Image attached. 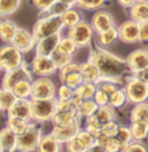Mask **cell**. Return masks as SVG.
<instances>
[{"label": "cell", "mask_w": 148, "mask_h": 152, "mask_svg": "<svg viewBox=\"0 0 148 152\" xmlns=\"http://www.w3.org/2000/svg\"><path fill=\"white\" fill-rule=\"evenodd\" d=\"M88 60L92 61L98 66L101 74V79H106V81L120 82V79L127 72H131L126 63V58L123 60V58L116 56L109 51L101 48L100 46L91 51Z\"/></svg>", "instance_id": "6da1fadb"}, {"label": "cell", "mask_w": 148, "mask_h": 152, "mask_svg": "<svg viewBox=\"0 0 148 152\" xmlns=\"http://www.w3.org/2000/svg\"><path fill=\"white\" fill-rule=\"evenodd\" d=\"M65 27L63 17L56 16V15H46L40 17L39 20L35 22V25L33 27V34L35 37L36 42L46 37L53 35V34L61 33Z\"/></svg>", "instance_id": "7a4b0ae2"}, {"label": "cell", "mask_w": 148, "mask_h": 152, "mask_svg": "<svg viewBox=\"0 0 148 152\" xmlns=\"http://www.w3.org/2000/svg\"><path fill=\"white\" fill-rule=\"evenodd\" d=\"M31 102L33 120L35 122L52 121L55 113L57 112V98L51 99H30Z\"/></svg>", "instance_id": "3957f363"}, {"label": "cell", "mask_w": 148, "mask_h": 152, "mask_svg": "<svg viewBox=\"0 0 148 152\" xmlns=\"http://www.w3.org/2000/svg\"><path fill=\"white\" fill-rule=\"evenodd\" d=\"M125 91L127 95V102L131 104H139L148 100V83L136 77L135 74L126 79Z\"/></svg>", "instance_id": "277c9868"}, {"label": "cell", "mask_w": 148, "mask_h": 152, "mask_svg": "<svg viewBox=\"0 0 148 152\" xmlns=\"http://www.w3.org/2000/svg\"><path fill=\"white\" fill-rule=\"evenodd\" d=\"M95 34L96 33L91 23L86 22L83 20L78 22L77 25L68 29V37L77 44L78 48H85L90 46Z\"/></svg>", "instance_id": "5b68a950"}, {"label": "cell", "mask_w": 148, "mask_h": 152, "mask_svg": "<svg viewBox=\"0 0 148 152\" xmlns=\"http://www.w3.org/2000/svg\"><path fill=\"white\" fill-rule=\"evenodd\" d=\"M42 138V129L36 124L30 122L29 127L25 133L20 134L17 140V151L16 152H33L36 151L39 140Z\"/></svg>", "instance_id": "8992f818"}, {"label": "cell", "mask_w": 148, "mask_h": 152, "mask_svg": "<svg viewBox=\"0 0 148 152\" xmlns=\"http://www.w3.org/2000/svg\"><path fill=\"white\" fill-rule=\"evenodd\" d=\"M23 64V52L12 43H5L0 47V66L4 72L12 70Z\"/></svg>", "instance_id": "52a82bcc"}, {"label": "cell", "mask_w": 148, "mask_h": 152, "mask_svg": "<svg viewBox=\"0 0 148 152\" xmlns=\"http://www.w3.org/2000/svg\"><path fill=\"white\" fill-rule=\"evenodd\" d=\"M30 69L33 74L38 77H50L58 72V68L53 63L52 57L46 56V55H35L30 64Z\"/></svg>", "instance_id": "ba28073f"}, {"label": "cell", "mask_w": 148, "mask_h": 152, "mask_svg": "<svg viewBox=\"0 0 148 152\" xmlns=\"http://www.w3.org/2000/svg\"><path fill=\"white\" fill-rule=\"evenodd\" d=\"M56 98V86L50 77H38L33 81V92L30 99Z\"/></svg>", "instance_id": "9c48e42d"}, {"label": "cell", "mask_w": 148, "mask_h": 152, "mask_svg": "<svg viewBox=\"0 0 148 152\" xmlns=\"http://www.w3.org/2000/svg\"><path fill=\"white\" fill-rule=\"evenodd\" d=\"M31 74H33L31 69H29L27 65L23 63L21 66L5 72L4 77L1 79V87L12 90L18 82L25 81V79H31Z\"/></svg>", "instance_id": "30bf717a"}, {"label": "cell", "mask_w": 148, "mask_h": 152, "mask_svg": "<svg viewBox=\"0 0 148 152\" xmlns=\"http://www.w3.org/2000/svg\"><path fill=\"white\" fill-rule=\"evenodd\" d=\"M118 37L122 43L134 44L139 42V23L134 20H127L118 26Z\"/></svg>", "instance_id": "8fae6325"}, {"label": "cell", "mask_w": 148, "mask_h": 152, "mask_svg": "<svg viewBox=\"0 0 148 152\" xmlns=\"http://www.w3.org/2000/svg\"><path fill=\"white\" fill-rule=\"evenodd\" d=\"M12 44L18 48L21 52L27 53V52H30L33 48H35L36 39H35V37H34L33 31L30 33L29 30L18 27L15 34V38H13V40H12Z\"/></svg>", "instance_id": "7c38bea8"}, {"label": "cell", "mask_w": 148, "mask_h": 152, "mask_svg": "<svg viewBox=\"0 0 148 152\" xmlns=\"http://www.w3.org/2000/svg\"><path fill=\"white\" fill-rule=\"evenodd\" d=\"M126 63L129 65L131 73H138L148 68V50L146 48H138L129 53L126 57Z\"/></svg>", "instance_id": "4fadbf2b"}, {"label": "cell", "mask_w": 148, "mask_h": 152, "mask_svg": "<svg viewBox=\"0 0 148 152\" xmlns=\"http://www.w3.org/2000/svg\"><path fill=\"white\" fill-rule=\"evenodd\" d=\"M7 115H8V117H18V118L26 121H31L33 113L30 99H17L15 104L7 110Z\"/></svg>", "instance_id": "5bb4252c"}, {"label": "cell", "mask_w": 148, "mask_h": 152, "mask_svg": "<svg viewBox=\"0 0 148 152\" xmlns=\"http://www.w3.org/2000/svg\"><path fill=\"white\" fill-rule=\"evenodd\" d=\"M91 25L94 27L95 33L99 34L104 30H108L109 27L114 26V18L109 12L103 11V9H98L91 17Z\"/></svg>", "instance_id": "9a60e30c"}, {"label": "cell", "mask_w": 148, "mask_h": 152, "mask_svg": "<svg viewBox=\"0 0 148 152\" xmlns=\"http://www.w3.org/2000/svg\"><path fill=\"white\" fill-rule=\"evenodd\" d=\"M61 34H53V35L46 37L43 39L38 40L35 46V52L36 55H46V56H51V53L57 48L58 43L61 40Z\"/></svg>", "instance_id": "2e32d148"}, {"label": "cell", "mask_w": 148, "mask_h": 152, "mask_svg": "<svg viewBox=\"0 0 148 152\" xmlns=\"http://www.w3.org/2000/svg\"><path fill=\"white\" fill-rule=\"evenodd\" d=\"M81 127H79V121L71 124V125H66V126H53L52 129V134L57 138L61 143H66L70 139L77 135L79 133Z\"/></svg>", "instance_id": "e0dca14e"}, {"label": "cell", "mask_w": 148, "mask_h": 152, "mask_svg": "<svg viewBox=\"0 0 148 152\" xmlns=\"http://www.w3.org/2000/svg\"><path fill=\"white\" fill-rule=\"evenodd\" d=\"M17 140H18V135L13 133L9 127H3L0 130V143L4 152H16Z\"/></svg>", "instance_id": "ac0fdd59"}, {"label": "cell", "mask_w": 148, "mask_h": 152, "mask_svg": "<svg viewBox=\"0 0 148 152\" xmlns=\"http://www.w3.org/2000/svg\"><path fill=\"white\" fill-rule=\"evenodd\" d=\"M129 9L130 18L138 23L148 21V0H136Z\"/></svg>", "instance_id": "d6986e66"}, {"label": "cell", "mask_w": 148, "mask_h": 152, "mask_svg": "<svg viewBox=\"0 0 148 152\" xmlns=\"http://www.w3.org/2000/svg\"><path fill=\"white\" fill-rule=\"evenodd\" d=\"M61 144L63 143L52 133L46 134V135H42V138H40L36 151L38 152H61Z\"/></svg>", "instance_id": "ffe728a7"}, {"label": "cell", "mask_w": 148, "mask_h": 152, "mask_svg": "<svg viewBox=\"0 0 148 152\" xmlns=\"http://www.w3.org/2000/svg\"><path fill=\"white\" fill-rule=\"evenodd\" d=\"M81 73L83 75L85 82H91V83L98 85L101 79V74H100V72H99L98 66L90 60L81 64Z\"/></svg>", "instance_id": "44dd1931"}, {"label": "cell", "mask_w": 148, "mask_h": 152, "mask_svg": "<svg viewBox=\"0 0 148 152\" xmlns=\"http://www.w3.org/2000/svg\"><path fill=\"white\" fill-rule=\"evenodd\" d=\"M79 118L81 115L78 109L71 110V112H60V110H57L52 118V124L53 126H66L79 121Z\"/></svg>", "instance_id": "7402d4cb"}, {"label": "cell", "mask_w": 148, "mask_h": 152, "mask_svg": "<svg viewBox=\"0 0 148 152\" xmlns=\"http://www.w3.org/2000/svg\"><path fill=\"white\" fill-rule=\"evenodd\" d=\"M17 29L18 26L13 21L8 18H1L0 20V39L4 43H12Z\"/></svg>", "instance_id": "603a6c76"}, {"label": "cell", "mask_w": 148, "mask_h": 152, "mask_svg": "<svg viewBox=\"0 0 148 152\" xmlns=\"http://www.w3.org/2000/svg\"><path fill=\"white\" fill-rule=\"evenodd\" d=\"M117 40H120L118 37V27L112 26L108 30L98 34V46L100 47H109L112 44H114Z\"/></svg>", "instance_id": "cb8c5ba5"}, {"label": "cell", "mask_w": 148, "mask_h": 152, "mask_svg": "<svg viewBox=\"0 0 148 152\" xmlns=\"http://www.w3.org/2000/svg\"><path fill=\"white\" fill-rule=\"evenodd\" d=\"M133 138L135 142H142L148 138V121H133L130 125Z\"/></svg>", "instance_id": "d4e9b609"}, {"label": "cell", "mask_w": 148, "mask_h": 152, "mask_svg": "<svg viewBox=\"0 0 148 152\" xmlns=\"http://www.w3.org/2000/svg\"><path fill=\"white\" fill-rule=\"evenodd\" d=\"M12 91L18 99H30L33 92V79H25V81L18 82L12 88Z\"/></svg>", "instance_id": "484cf974"}, {"label": "cell", "mask_w": 148, "mask_h": 152, "mask_svg": "<svg viewBox=\"0 0 148 152\" xmlns=\"http://www.w3.org/2000/svg\"><path fill=\"white\" fill-rule=\"evenodd\" d=\"M92 117H94L99 124H101V125L104 126L105 124L114 120V110H113V107H111V105L99 107L98 110L95 112V115H92Z\"/></svg>", "instance_id": "4316f807"}, {"label": "cell", "mask_w": 148, "mask_h": 152, "mask_svg": "<svg viewBox=\"0 0 148 152\" xmlns=\"http://www.w3.org/2000/svg\"><path fill=\"white\" fill-rule=\"evenodd\" d=\"M114 138L117 139V142L120 143V146H121L122 151L125 150V148L129 146L130 143H133L134 142V138H133V134H131V130H130V126H123V125H120L118 130H117Z\"/></svg>", "instance_id": "83f0119b"}, {"label": "cell", "mask_w": 148, "mask_h": 152, "mask_svg": "<svg viewBox=\"0 0 148 152\" xmlns=\"http://www.w3.org/2000/svg\"><path fill=\"white\" fill-rule=\"evenodd\" d=\"M130 121H148V103H139L134 104L130 112Z\"/></svg>", "instance_id": "f1b7e54d"}, {"label": "cell", "mask_w": 148, "mask_h": 152, "mask_svg": "<svg viewBox=\"0 0 148 152\" xmlns=\"http://www.w3.org/2000/svg\"><path fill=\"white\" fill-rule=\"evenodd\" d=\"M29 125H30V121L18 118V117H8V120H7V127H9L17 135L25 133Z\"/></svg>", "instance_id": "f546056e"}, {"label": "cell", "mask_w": 148, "mask_h": 152, "mask_svg": "<svg viewBox=\"0 0 148 152\" xmlns=\"http://www.w3.org/2000/svg\"><path fill=\"white\" fill-rule=\"evenodd\" d=\"M63 21H64V25L65 27H71L74 25H77L78 22L82 21V15L81 12L78 11L77 8H74V7H70V8L68 9L66 12L63 13Z\"/></svg>", "instance_id": "4dcf8cb0"}, {"label": "cell", "mask_w": 148, "mask_h": 152, "mask_svg": "<svg viewBox=\"0 0 148 152\" xmlns=\"http://www.w3.org/2000/svg\"><path fill=\"white\" fill-rule=\"evenodd\" d=\"M22 0H0V17H8L16 13Z\"/></svg>", "instance_id": "1f68e13d"}, {"label": "cell", "mask_w": 148, "mask_h": 152, "mask_svg": "<svg viewBox=\"0 0 148 152\" xmlns=\"http://www.w3.org/2000/svg\"><path fill=\"white\" fill-rule=\"evenodd\" d=\"M51 57H52L53 63L56 64V66L58 69H61V68H64L65 65H68L69 63H71V57H73V56H71V55H69L68 52H65L63 48L57 46L56 50L51 53Z\"/></svg>", "instance_id": "d6a6232c"}, {"label": "cell", "mask_w": 148, "mask_h": 152, "mask_svg": "<svg viewBox=\"0 0 148 152\" xmlns=\"http://www.w3.org/2000/svg\"><path fill=\"white\" fill-rule=\"evenodd\" d=\"M18 99L15 95V92L9 88H0V105H1V110H8L11 107L16 103V100Z\"/></svg>", "instance_id": "836d02e7"}, {"label": "cell", "mask_w": 148, "mask_h": 152, "mask_svg": "<svg viewBox=\"0 0 148 152\" xmlns=\"http://www.w3.org/2000/svg\"><path fill=\"white\" fill-rule=\"evenodd\" d=\"M60 82L63 85H66V86H69V87L77 90L85 82V79H83V75H82L81 70H79V72H73V73L68 74L66 77H64L63 79H60Z\"/></svg>", "instance_id": "e575fe53"}, {"label": "cell", "mask_w": 148, "mask_h": 152, "mask_svg": "<svg viewBox=\"0 0 148 152\" xmlns=\"http://www.w3.org/2000/svg\"><path fill=\"white\" fill-rule=\"evenodd\" d=\"M96 90H98V85L91 83V82H83L79 87L75 90L78 95H81L85 100L86 99H94V96L96 94Z\"/></svg>", "instance_id": "d590c367"}, {"label": "cell", "mask_w": 148, "mask_h": 152, "mask_svg": "<svg viewBox=\"0 0 148 152\" xmlns=\"http://www.w3.org/2000/svg\"><path fill=\"white\" fill-rule=\"evenodd\" d=\"M127 103V95L125 88H118L109 99V105L113 108H121Z\"/></svg>", "instance_id": "8d00e7d4"}, {"label": "cell", "mask_w": 148, "mask_h": 152, "mask_svg": "<svg viewBox=\"0 0 148 152\" xmlns=\"http://www.w3.org/2000/svg\"><path fill=\"white\" fill-rule=\"evenodd\" d=\"M98 108H99V105L94 99H86L83 102V104H82V107L79 108V115H81V117L88 118V117H91L92 115H95Z\"/></svg>", "instance_id": "74e56055"}, {"label": "cell", "mask_w": 148, "mask_h": 152, "mask_svg": "<svg viewBox=\"0 0 148 152\" xmlns=\"http://www.w3.org/2000/svg\"><path fill=\"white\" fill-rule=\"evenodd\" d=\"M105 4V0H78L77 7L85 11H98Z\"/></svg>", "instance_id": "f35d334b"}, {"label": "cell", "mask_w": 148, "mask_h": 152, "mask_svg": "<svg viewBox=\"0 0 148 152\" xmlns=\"http://www.w3.org/2000/svg\"><path fill=\"white\" fill-rule=\"evenodd\" d=\"M58 47H61L65 51V52H68L69 55H71V56H73V55L77 52V50H78V46L68 35L61 38L60 43H58Z\"/></svg>", "instance_id": "ab89813d"}, {"label": "cell", "mask_w": 148, "mask_h": 152, "mask_svg": "<svg viewBox=\"0 0 148 152\" xmlns=\"http://www.w3.org/2000/svg\"><path fill=\"white\" fill-rule=\"evenodd\" d=\"M74 92H75L74 88H71V87H69V86H66V85L61 83V86L57 90V96L56 98H57V100H70L71 98H73Z\"/></svg>", "instance_id": "60d3db41"}, {"label": "cell", "mask_w": 148, "mask_h": 152, "mask_svg": "<svg viewBox=\"0 0 148 152\" xmlns=\"http://www.w3.org/2000/svg\"><path fill=\"white\" fill-rule=\"evenodd\" d=\"M70 8L69 5L66 4H64V3H61V1H58V0H56V3L51 7L50 9L46 12V15H56V16H63V13L64 12H66L68 9Z\"/></svg>", "instance_id": "b9f144b4"}, {"label": "cell", "mask_w": 148, "mask_h": 152, "mask_svg": "<svg viewBox=\"0 0 148 152\" xmlns=\"http://www.w3.org/2000/svg\"><path fill=\"white\" fill-rule=\"evenodd\" d=\"M31 3L38 11L43 15V13H46L56 3V0H31Z\"/></svg>", "instance_id": "7bdbcfd3"}, {"label": "cell", "mask_w": 148, "mask_h": 152, "mask_svg": "<svg viewBox=\"0 0 148 152\" xmlns=\"http://www.w3.org/2000/svg\"><path fill=\"white\" fill-rule=\"evenodd\" d=\"M109 99H111V96L106 94L104 90H101L100 87H98V90H96V94L94 96V100L98 103V105L99 107L109 105Z\"/></svg>", "instance_id": "ee69618b"}, {"label": "cell", "mask_w": 148, "mask_h": 152, "mask_svg": "<svg viewBox=\"0 0 148 152\" xmlns=\"http://www.w3.org/2000/svg\"><path fill=\"white\" fill-rule=\"evenodd\" d=\"M65 147H66V152H86V148L82 146L81 142L75 137L69 142H66V143H65Z\"/></svg>", "instance_id": "f6af8a7d"}, {"label": "cell", "mask_w": 148, "mask_h": 152, "mask_svg": "<svg viewBox=\"0 0 148 152\" xmlns=\"http://www.w3.org/2000/svg\"><path fill=\"white\" fill-rule=\"evenodd\" d=\"M118 127H120V125L116 122L114 120H113V121H111V122H108V124H105V125L103 126L101 133L103 134H106V135H109V137H114L116 133H117V130H118Z\"/></svg>", "instance_id": "bcb514c9"}, {"label": "cell", "mask_w": 148, "mask_h": 152, "mask_svg": "<svg viewBox=\"0 0 148 152\" xmlns=\"http://www.w3.org/2000/svg\"><path fill=\"white\" fill-rule=\"evenodd\" d=\"M121 152H148V150H147V147L144 146L143 143L134 140L133 143H130L129 146H127L125 150L121 151Z\"/></svg>", "instance_id": "7dc6e473"}, {"label": "cell", "mask_w": 148, "mask_h": 152, "mask_svg": "<svg viewBox=\"0 0 148 152\" xmlns=\"http://www.w3.org/2000/svg\"><path fill=\"white\" fill-rule=\"evenodd\" d=\"M57 110L60 112H71V110H77V108L73 105L70 100H57Z\"/></svg>", "instance_id": "c3c4849f"}, {"label": "cell", "mask_w": 148, "mask_h": 152, "mask_svg": "<svg viewBox=\"0 0 148 152\" xmlns=\"http://www.w3.org/2000/svg\"><path fill=\"white\" fill-rule=\"evenodd\" d=\"M139 42H148V21L139 23Z\"/></svg>", "instance_id": "681fc988"}, {"label": "cell", "mask_w": 148, "mask_h": 152, "mask_svg": "<svg viewBox=\"0 0 148 152\" xmlns=\"http://www.w3.org/2000/svg\"><path fill=\"white\" fill-rule=\"evenodd\" d=\"M105 148L108 152H121L122 151L121 146H120V143L117 142V139L114 137H112L111 139L108 140V143L105 144Z\"/></svg>", "instance_id": "f907efd6"}, {"label": "cell", "mask_w": 148, "mask_h": 152, "mask_svg": "<svg viewBox=\"0 0 148 152\" xmlns=\"http://www.w3.org/2000/svg\"><path fill=\"white\" fill-rule=\"evenodd\" d=\"M70 102L73 103V105L75 107V108L79 110V108L82 107V104H83V102H85V99L82 98L81 95H78L77 92H74V95H73V98L70 99Z\"/></svg>", "instance_id": "816d5d0a"}, {"label": "cell", "mask_w": 148, "mask_h": 152, "mask_svg": "<svg viewBox=\"0 0 148 152\" xmlns=\"http://www.w3.org/2000/svg\"><path fill=\"white\" fill-rule=\"evenodd\" d=\"M86 152H108L106 151V148L105 147H103V146H100L99 143H95L94 146H92L91 148H88Z\"/></svg>", "instance_id": "f5cc1de1"}, {"label": "cell", "mask_w": 148, "mask_h": 152, "mask_svg": "<svg viewBox=\"0 0 148 152\" xmlns=\"http://www.w3.org/2000/svg\"><path fill=\"white\" fill-rule=\"evenodd\" d=\"M136 75V77H139L140 79H143L144 82H147L148 83V68H146L144 70H142V72H138V73H134Z\"/></svg>", "instance_id": "db71d44e"}, {"label": "cell", "mask_w": 148, "mask_h": 152, "mask_svg": "<svg viewBox=\"0 0 148 152\" xmlns=\"http://www.w3.org/2000/svg\"><path fill=\"white\" fill-rule=\"evenodd\" d=\"M117 1H118V4L123 7V8H130L136 0H117Z\"/></svg>", "instance_id": "11a10c76"}, {"label": "cell", "mask_w": 148, "mask_h": 152, "mask_svg": "<svg viewBox=\"0 0 148 152\" xmlns=\"http://www.w3.org/2000/svg\"><path fill=\"white\" fill-rule=\"evenodd\" d=\"M58 1L64 3V4H66V5H69V7H74V5H77L78 0H58Z\"/></svg>", "instance_id": "9f6ffc18"}, {"label": "cell", "mask_w": 148, "mask_h": 152, "mask_svg": "<svg viewBox=\"0 0 148 152\" xmlns=\"http://www.w3.org/2000/svg\"><path fill=\"white\" fill-rule=\"evenodd\" d=\"M0 152H4L3 151V147H1V143H0Z\"/></svg>", "instance_id": "6f0895ef"}, {"label": "cell", "mask_w": 148, "mask_h": 152, "mask_svg": "<svg viewBox=\"0 0 148 152\" xmlns=\"http://www.w3.org/2000/svg\"><path fill=\"white\" fill-rule=\"evenodd\" d=\"M0 110H1V105H0Z\"/></svg>", "instance_id": "680465c9"}, {"label": "cell", "mask_w": 148, "mask_h": 152, "mask_svg": "<svg viewBox=\"0 0 148 152\" xmlns=\"http://www.w3.org/2000/svg\"><path fill=\"white\" fill-rule=\"evenodd\" d=\"M0 69H1V66H0Z\"/></svg>", "instance_id": "91938a15"}]
</instances>
